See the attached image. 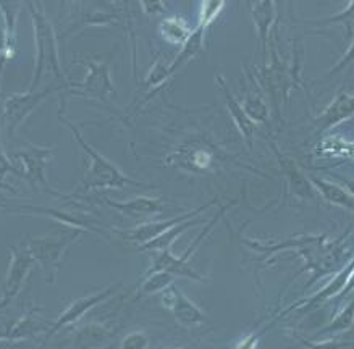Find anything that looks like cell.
<instances>
[{
  "label": "cell",
  "mask_w": 354,
  "mask_h": 349,
  "mask_svg": "<svg viewBox=\"0 0 354 349\" xmlns=\"http://www.w3.org/2000/svg\"><path fill=\"white\" fill-rule=\"evenodd\" d=\"M31 13L32 30H35V46H36V62H35V73L28 91H37V86L41 84L42 76L46 73H52L57 81L66 83L64 71H62L59 44H57V35L54 26L47 17L44 3L42 2H30L28 3Z\"/></svg>",
  "instance_id": "cell-2"
},
{
  "label": "cell",
  "mask_w": 354,
  "mask_h": 349,
  "mask_svg": "<svg viewBox=\"0 0 354 349\" xmlns=\"http://www.w3.org/2000/svg\"><path fill=\"white\" fill-rule=\"evenodd\" d=\"M59 120L68 126V130L73 133L75 141L78 146L86 152V155L91 159V164L86 170L83 178V189L84 191H97V189H125V188H142V189H154L156 185H147L142 181H136L127 176L123 171L118 169L113 162H110L107 157H104L99 151H95L89 142L81 136L78 128H75L66 118L59 112Z\"/></svg>",
  "instance_id": "cell-1"
},
{
  "label": "cell",
  "mask_w": 354,
  "mask_h": 349,
  "mask_svg": "<svg viewBox=\"0 0 354 349\" xmlns=\"http://www.w3.org/2000/svg\"><path fill=\"white\" fill-rule=\"evenodd\" d=\"M333 176H335V178H338L339 181H343L344 186H346V189L354 196V180L344 178V176H338V175H333Z\"/></svg>",
  "instance_id": "cell-38"
},
{
  "label": "cell",
  "mask_w": 354,
  "mask_h": 349,
  "mask_svg": "<svg viewBox=\"0 0 354 349\" xmlns=\"http://www.w3.org/2000/svg\"><path fill=\"white\" fill-rule=\"evenodd\" d=\"M13 173V167L10 162V157L6 154L2 147V133H0V181H3L6 175Z\"/></svg>",
  "instance_id": "cell-36"
},
{
  "label": "cell",
  "mask_w": 354,
  "mask_h": 349,
  "mask_svg": "<svg viewBox=\"0 0 354 349\" xmlns=\"http://www.w3.org/2000/svg\"><path fill=\"white\" fill-rule=\"evenodd\" d=\"M20 12V3L0 0V13H2L3 28H6V49L0 54V60L3 64L13 60V57L17 54V21Z\"/></svg>",
  "instance_id": "cell-20"
},
{
  "label": "cell",
  "mask_w": 354,
  "mask_h": 349,
  "mask_svg": "<svg viewBox=\"0 0 354 349\" xmlns=\"http://www.w3.org/2000/svg\"><path fill=\"white\" fill-rule=\"evenodd\" d=\"M204 36H205V31L203 28L196 26L193 30V35H191L189 39L181 46V50L178 52V55H176L175 60L170 64L171 75H175L180 68H183V66L188 65L191 60H194L199 54H203Z\"/></svg>",
  "instance_id": "cell-23"
},
{
  "label": "cell",
  "mask_w": 354,
  "mask_h": 349,
  "mask_svg": "<svg viewBox=\"0 0 354 349\" xmlns=\"http://www.w3.org/2000/svg\"><path fill=\"white\" fill-rule=\"evenodd\" d=\"M36 309H30L28 312L23 315V317L12 325V328L0 337V341L7 343H15L21 341V339H30L36 334L44 332V330H49V327L44 322H41L39 319L36 317Z\"/></svg>",
  "instance_id": "cell-22"
},
{
  "label": "cell",
  "mask_w": 354,
  "mask_h": 349,
  "mask_svg": "<svg viewBox=\"0 0 354 349\" xmlns=\"http://www.w3.org/2000/svg\"><path fill=\"white\" fill-rule=\"evenodd\" d=\"M217 162L218 152L212 146L191 142V144L180 146L174 154H170L167 159V165L176 167V169L189 171V173L204 175L207 171H212Z\"/></svg>",
  "instance_id": "cell-10"
},
{
  "label": "cell",
  "mask_w": 354,
  "mask_h": 349,
  "mask_svg": "<svg viewBox=\"0 0 354 349\" xmlns=\"http://www.w3.org/2000/svg\"><path fill=\"white\" fill-rule=\"evenodd\" d=\"M149 348V338L141 330L130 332L122 339L120 349H147Z\"/></svg>",
  "instance_id": "cell-34"
},
{
  "label": "cell",
  "mask_w": 354,
  "mask_h": 349,
  "mask_svg": "<svg viewBox=\"0 0 354 349\" xmlns=\"http://www.w3.org/2000/svg\"><path fill=\"white\" fill-rule=\"evenodd\" d=\"M353 272H354V257L348 262L346 265L343 267L342 270H338L337 274H335L332 279H330L327 283H325L322 288L317 291V293H314L313 296H309V298H306V299H301V301H298V303L291 304L290 308H286L283 312H280L277 317L279 319L285 317V315L291 314L293 310H296V312H301V314H306V312H310L313 309H317L319 305L327 303V301L339 299V296L343 294L344 288H346L349 279H351Z\"/></svg>",
  "instance_id": "cell-11"
},
{
  "label": "cell",
  "mask_w": 354,
  "mask_h": 349,
  "mask_svg": "<svg viewBox=\"0 0 354 349\" xmlns=\"http://www.w3.org/2000/svg\"><path fill=\"white\" fill-rule=\"evenodd\" d=\"M159 35L169 44L183 46L193 35V30L181 17H165L159 23Z\"/></svg>",
  "instance_id": "cell-24"
},
{
  "label": "cell",
  "mask_w": 354,
  "mask_h": 349,
  "mask_svg": "<svg viewBox=\"0 0 354 349\" xmlns=\"http://www.w3.org/2000/svg\"><path fill=\"white\" fill-rule=\"evenodd\" d=\"M120 288H122L120 283H115V285L107 286V288L97 291V293L84 296V298H78L76 301H73V303H71L68 308L59 315V319H57L54 323H50V328L47 330L41 349H44L47 341H49L57 332H60V330L65 328L66 325H73L78 322V320L83 319L91 309H94L95 305H99L100 303H104V301L112 298V296Z\"/></svg>",
  "instance_id": "cell-13"
},
{
  "label": "cell",
  "mask_w": 354,
  "mask_h": 349,
  "mask_svg": "<svg viewBox=\"0 0 354 349\" xmlns=\"http://www.w3.org/2000/svg\"><path fill=\"white\" fill-rule=\"evenodd\" d=\"M354 65V36L351 37V44H349V47L346 49V52L342 55V59H339L337 64H335L332 68H330L327 73H325L324 79L327 78H332L333 75H338L342 73V71H344L346 68H349V66Z\"/></svg>",
  "instance_id": "cell-35"
},
{
  "label": "cell",
  "mask_w": 354,
  "mask_h": 349,
  "mask_svg": "<svg viewBox=\"0 0 354 349\" xmlns=\"http://www.w3.org/2000/svg\"><path fill=\"white\" fill-rule=\"evenodd\" d=\"M105 204L118 214L125 215L130 218H145V217H156L165 212V204L160 198H147V196H140L127 202H118V200H112L105 198Z\"/></svg>",
  "instance_id": "cell-19"
},
{
  "label": "cell",
  "mask_w": 354,
  "mask_h": 349,
  "mask_svg": "<svg viewBox=\"0 0 354 349\" xmlns=\"http://www.w3.org/2000/svg\"><path fill=\"white\" fill-rule=\"evenodd\" d=\"M2 209L8 210L12 214L20 215H44L49 217L57 223L65 225L68 228H78L83 232L91 233H104L102 227H97V223L89 217H83L78 214H70L64 209H52V207H42V205H32V204H21V205H0Z\"/></svg>",
  "instance_id": "cell-14"
},
{
  "label": "cell",
  "mask_w": 354,
  "mask_h": 349,
  "mask_svg": "<svg viewBox=\"0 0 354 349\" xmlns=\"http://www.w3.org/2000/svg\"><path fill=\"white\" fill-rule=\"evenodd\" d=\"M354 327V299L349 301L348 304H344L339 312L335 315L332 322H328L324 328H320L317 333H315L314 338L320 337H338V334H343L349 332Z\"/></svg>",
  "instance_id": "cell-26"
},
{
  "label": "cell",
  "mask_w": 354,
  "mask_h": 349,
  "mask_svg": "<svg viewBox=\"0 0 354 349\" xmlns=\"http://www.w3.org/2000/svg\"><path fill=\"white\" fill-rule=\"evenodd\" d=\"M174 349H181V348H174Z\"/></svg>",
  "instance_id": "cell-41"
},
{
  "label": "cell",
  "mask_w": 354,
  "mask_h": 349,
  "mask_svg": "<svg viewBox=\"0 0 354 349\" xmlns=\"http://www.w3.org/2000/svg\"><path fill=\"white\" fill-rule=\"evenodd\" d=\"M171 76L174 75L170 73V64L169 65L164 64V62L160 60V57L157 55L156 60L152 62L149 73H147V76L145 78V83L142 84L149 89H156V88H160L162 84H165Z\"/></svg>",
  "instance_id": "cell-30"
},
{
  "label": "cell",
  "mask_w": 354,
  "mask_h": 349,
  "mask_svg": "<svg viewBox=\"0 0 354 349\" xmlns=\"http://www.w3.org/2000/svg\"><path fill=\"white\" fill-rule=\"evenodd\" d=\"M272 151L277 155V162L280 165V171L285 176L286 188H288L296 199L301 200H315L317 199V191L314 189V186L310 185L309 176L299 169V165L291 159V157L281 154L277 149L275 144H272Z\"/></svg>",
  "instance_id": "cell-16"
},
{
  "label": "cell",
  "mask_w": 354,
  "mask_h": 349,
  "mask_svg": "<svg viewBox=\"0 0 354 349\" xmlns=\"http://www.w3.org/2000/svg\"><path fill=\"white\" fill-rule=\"evenodd\" d=\"M225 207H222L218 210L217 214L214 215L212 218L209 220V223L205 225V228L203 232L199 233L198 238L191 243L188 249H186L183 254L180 257L171 254V251H162V252H152V265H151V270L149 272H169L174 276H185V279H189V280H196V281H207L205 276H203L199 274V272H196L193 267L189 264V257L194 254L196 251H198V247L201 246V243H203L205 238H207L210 233H212V229L215 228V225L218 223V220L223 217L225 214Z\"/></svg>",
  "instance_id": "cell-6"
},
{
  "label": "cell",
  "mask_w": 354,
  "mask_h": 349,
  "mask_svg": "<svg viewBox=\"0 0 354 349\" xmlns=\"http://www.w3.org/2000/svg\"><path fill=\"white\" fill-rule=\"evenodd\" d=\"M214 78H215V84H217V88L220 89V93H222V95H223L225 105H227L230 117H232L234 126H236V130L240 131L243 140L246 141L248 147L252 149L257 125L251 120L250 117H248L245 109H243L241 102L236 97H234V94L232 93V91H230L227 81H225L223 76L220 73H215Z\"/></svg>",
  "instance_id": "cell-17"
},
{
  "label": "cell",
  "mask_w": 354,
  "mask_h": 349,
  "mask_svg": "<svg viewBox=\"0 0 354 349\" xmlns=\"http://www.w3.org/2000/svg\"><path fill=\"white\" fill-rule=\"evenodd\" d=\"M217 202H218L217 198H214L212 200H209V202L201 205V207L193 209V210H186V212H181L180 215H176V217H171V218H167V220H159V222L140 223V225H136V227H133L130 229H118L117 233L123 238V240H127V241L138 243L140 246L147 245V243H151L152 240H156V238L164 235L165 232H169L170 228L176 227V225L183 223V222H186V220L199 217V215L203 214L204 210L210 209L212 205H215Z\"/></svg>",
  "instance_id": "cell-9"
},
{
  "label": "cell",
  "mask_w": 354,
  "mask_h": 349,
  "mask_svg": "<svg viewBox=\"0 0 354 349\" xmlns=\"http://www.w3.org/2000/svg\"><path fill=\"white\" fill-rule=\"evenodd\" d=\"M354 117V91L342 89L332 99L327 107L313 120V126L319 135L338 126L339 123Z\"/></svg>",
  "instance_id": "cell-15"
},
{
  "label": "cell",
  "mask_w": 354,
  "mask_h": 349,
  "mask_svg": "<svg viewBox=\"0 0 354 349\" xmlns=\"http://www.w3.org/2000/svg\"><path fill=\"white\" fill-rule=\"evenodd\" d=\"M246 8L250 12L252 23H254L257 37H259L262 50V66H264L267 65V54H269L270 32L277 21V6L275 2L261 0V2H248Z\"/></svg>",
  "instance_id": "cell-18"
},
{
  "label": "cell",
  "mask_w": 354,
  "mask_h": 349,
  "mask_svg": "<svg viewBox=\"0 0 354 349\" xmlns=\"http://www.w3.org/2000/svg\"><path fill=\"white\" fill-rule=\"evenodd\" d=\"M54 146H36L32 142H25L21 149L15 151L10 155L13 175L25 180L32 188H42L52 194H59L50 188L46 178V169L49 162L54 159Z\"/></svg>",
  "instance_id": "cell-5"
},
{
  "label": "cell",
  "mask_w": 354,
  "mask_h": 349,
  "mask_svg": "<svg viewBox=\"0 0 354 349\" xmlns=\"http://www.w3.org/2000/svg\"><path fill=\"white\" fill-rule=\"evenodd\" d=\"M6 49V28L0 26V54Z\"/></svg>",
  "instance_id": "cell-39"
},
{
  "label": "cell",
  "mask_w": 354,
  "mask_h": 349,
  "mask_svg": "<svg viewBox=\"0 0 354 349\" xmlns=\"http://www.w3.org/2000/svg\"><path fill=\"white\" fill-rule=\"evenodd\" d=\"M83 233H86L83 229L65 227L60 232L52 233V235L31 238L28 241V249L35 257L36 264L41 265L47 285L55 283L66 251L83 236Z\"/></svg>",
  "instance_id": "cell-3"
},
{
  "label": "cell",
  "mask_w": 354,
  "mask_h": 349,
  "mask_svg": "<svg viewBox=\"0 0 354 349\" xmlns=\"http://www.w3.org/2000/svg\"><path fill=\"white\" fill-rule=\"evenodd\" d=\"M140 7H141V10L149 17L164 15L167 10V7L162 2H141Z\"/></svg>",
  "instance_id": "cell-37"
},
{
  "label": "cell",
  "mask_w": 354,
  "mask_h": 349,
  "mask_svg": "<svg viewBox=\"0 0 354 349\" xmlns=\"http://www.w3.org/2000/svg\"><path fill=\"white\" fill-rule=\"evenodd\" d=\"M36 265L35 257L31 256L26 245L10 247V264L6 279L2 281V293H0V309L7 308L18 294L21 293L32 267Z\"/></svg>",
  "instance_id": "cell-8"
},
{
  "label": "cell",
  "mask_w": 354,
  "mask_h": 349,
  "mask_svg": "<svg viewBox=\"0 0 354 349\" xmlns=\"http://www.w3.org/2000/svg\"><path fill=\"white\" fill-rule=\"evenodd\" d=\"M175 276L169 274V272H147L145 281L141 283L140 294L141 296H151V294H160L174 285Z\"/></svg>",
  "instance_id": "cell-28"
},
{
  "label": "cell",
  "mask_w": 354,
  "mask_h": 349,
  "mask_svg": "<svg viewBox=\"0 0 354 349\" xmlns=\"http://www.w3.org/2000/svg\"><path fill=\"white\" fill-rule=\"evenodd\" d=\"M308 176L310 185L314 186V189L317 191V194L324 200H327V202L332 205H337V207H343L354 212V196L349 193L346 188H343V186H339L337 183H332V181L319 178V176Z\"/></svg>",
  "instance_id": "cell-21"
},
{
  "label": "cell",
  "mask_w": 354,
  "mask_h": 349,
  "mask_svg": "<svg viewBox=\"0 0 354 349\" xmlns=\"http://www.w3.org/2000/svg\"><path fill=\"white\" fill-rule=\"evenodd\" d=\"M203 223V220L199 217L196 218H191V220H186V222L176 225V227L170 228L169 232H165L164 235H160L159 238H156V240H152L151 243H147V245H142L140 246V251H145V252H162V251H170V247L174 243L178 240V238L183 235V233L188 232L189 228L196 227V225H201Z\"/></svg>",
  "instance_id": "cell-25"
},
{
  "label": "cell",
  "mask_w": 354,
  "mask_h": 349,
  "mask_svg": "<svg viewBox=\"0 0 354 349\" xmlns=\"http://www.w3.org/2000/svg\"><path fill=\"white\" fill-rule=\"evenodd\" d=\"M342 25L346 28L348 37L354 36V0L348 3L346 8H343L342 12L335 13L332 17L327 18H319V20H308L306 25H315V26H330V25Z\"/></svg>",
  "instance_id": "cell-29"
},
{
  "label": "cell",
  "mask_w": 354,
  "mask_h": 349,
  "mask_svg": "<svg viewBox=\"0 0 354 349\" xmlns=\"http://www.w3.org/2000/svg\"><path fill=\"white\" fill-rule=\"evenodd\" d=\"M277 319H279V317H277V315H275V317L272 319L269 323L262 325V327H257V328L252 330V332L248 333L246 337H243L240 341H238L236 346H234V349H257L262 337H264V334L269 332L270 327L275 323Z\"/></svg>",
  "instance_id": "cell-33"
},
{
  "label": "cell",
  "mask_w": 354,
  "mask_h": 349,
  "mask_svg": "<svg viewBox=\"0 0 354 349\" xmlns=\"http://www.w3.org/2000/svg\"><path fill=\"white\" fill-rule=\"evenodd\" d=\"M110 60H112V55H109L107 59H97V57L76 59V64L88 68V76L83 81H70L68 93L109 105L110 99L117 95V88L113 86L112 76H110Z\"/></svg>",
  "instance_id": "cell-4"
},
{
  "label": "cell",
  "mask_w": 354,
  "mask_h": 349,
  "mask_svg": "<svg viewBox=\"0 0 354 349\" xmlns=\"http://www.w3.org/2000/svg\"><path fill=\"white\" fill-rule=\"evenodd\" d=\"M70 89V79L64 84L49 86L42 91H28L23 94H12L3 100L2 104V123L6 126L8 136L13 138L18 130V126L26 120L35 110L39 107L42 100L49 97L50 94L62 93V91Z\"/></svg>",
  "instance_id": "cell-7"
},
{
  "label": "cell",
  "mask_w": 354,
  "mask_h": 349,
  "mask_svg": "<svg viewBox=\"0 0 354 349\" xmlns=\"http://www.w3.org/2000/svg\"><path fill=\"white\" fill-rule=\"evenodd\" d=\"M0 189H2V191H8V193H13V194H17V189L13 188V186L7 185L6 181H0Z\"/></svg>",
  "instance_id": "cell-40"
},
{
  "label": "cell",
  "mask_w": 354,
  "mask_h": 349,
  "mask_svg": "<svg viewBox=\"0 0 354 349\" xmlns=\"http://www.w3.org/2000/svg\"><path fill=\"white\" fill-rule=\"evenodd\" d=\"M243 109L248 117L251 118L256 125L259 123H269V117H270V109L264 99L261 97V94H254L251 91H246L245 99H243Z\"/></svg>",
  "instance_id": "cell-27"
},
{
  "label": "cell",
  "mask_w": 354,
  "mask_h": 349,
  "mask_svg": "<svg viewBox=\"0 0 354 349\" xmlns=\"http://www.w3.org/2000/svg\"><path fill=\"white\" fill-rule=\"evenodd\" d=\"M223 8H225V2H222V0H218V2H210V0H207V2L201 3L198 26L203 28L204 31L207 30V28L217 20L220 13L223 12Z\"/></svg>",
  "instance_id": "cell-32"
},
{
  "label": "cell",
  "mask_w": 354,
  "mask_h": 349,
  "mask_svg": "<svg viewBox=\"0 0 354 349\" xmlns=\"http://www.w3.org/2000/svg\"><path fill=\"white\" fill-rule=\"evenodd\" d=\"M160 304L174 315L175 322L183 328L201 327L207 322V315L194 301H191L176 285H170L160 293Z\"/></svg>",
  "instance_id": "cell-12"
},
{
  "label": "cell",
  "mask_w": 354,
  "mask_h": 349,
  "mask_svg": "<svg viewBox=\"0 0 354 349\" xmlns=\"http://www.w3.org/2000/svg\"><path fill=\"white\" fill-rule=\"evenodd\" d=\"M295 337L306 349H354V341H349V339H306L299 334H295Z\"/></svg>",
  "instance_id": "cell-31"
}]
</instances>
